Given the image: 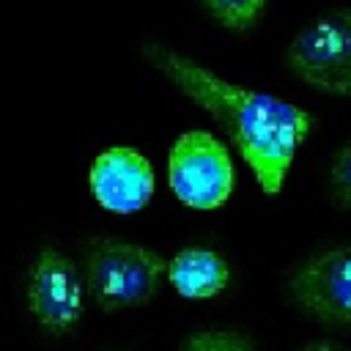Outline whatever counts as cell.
Wrapping results in <instances>:
<instances>
[{"label":"cell","instance_id":"1","mask_svg":"<svg viewBox=\"0 0 351 351\" xmlns=\"http://www.w3.org/2000/svg\"><path fill=\"white\" fill-rule=\"evenodd\" d=\"M145 55L170 82H176V88L203 104L228 129L261 189L277 195L313 118L302 107L271 93L233 85L167 47L151 44L145 47Z\"/></svg>","mask_w":351,"mask_h":351},{"label":"cell","instance_id":"2","mask_svg":"<svg viewBox=\"0 0 351 351\" xmlns=\"http://www.w3.org/2000/svg\"><path fill=\"white\" fill-rule=\"evenodd\" d=\"M167 261L154 250L118 239H99L88 250V291L101 310L145 304L156 296Z\"/></svg>","mask_w":351,"mask_h":351},{"label":"cell","instance_id":"3","mask_svg":"<svg viewBox=\"0 0 351 351\" xmlns=\"http://www.w3.org/2000/svg\"><path fill=\"white\" fill-rule=\"evenodd\" d=\"M288 69L326 93H351V11H329L302 27L285 55Z\"/></svg>","mask_w":351,"mask_h":351},{"label":"cell","instance_id":"4","mask_svg":"<svg viewBox=\"0 0 351 351\" xmlns=\"http://www.w3.org/2000/svg\"><path fill=\"white\" fill-rule=\"evenodd\" d=\"M167 181L176 197L192 208L222 206L233 189V162L211 132H184L167 159Z\"/></svg>","mask_w":351,"mask_h":351},{"label":"cell","instance_id":"5","mask_svg":"<svg viewBox=\"0 0 351 351\" xmlns=\"http://www.w3.org/2000/svg\"><path fill=\"white\" fill-rule=\"evenodd\" d=\"M82 304L85 285L71 258L55 247L41 250L27 277V307L36 321L49 332L63 335L82 318Z\"/></svg>","mask_w":351,"mask_h":351},{"label":"cell","instance_id":"6","mask_svg":"<svg viewBox=\"0 0 351 351\" xmlns=\"http://www.w3.org/2000/svg\"><path fill=\"white\" fill-rule=\"evenodd\" d=\"M293 296L315 318L351 324V244L302 263L293 274Z\"/></svg>","mask_w":351,"mask_h":351},{"label":"cell","instance_id":"7","mask_svg":"<svg viewBox=\"0 0 351 351\" xmlns=\"http://www.w3.org/2000/svg\"><path fill=\"white\" fill-rule=\"evenodd\" d=\"M88 184L101 208L112 214H132L151 200L154 170L140 151L129 145H112L93 159Z\"/></svg>","mask_w":351,"mask_h":351},{"label":"cell","instance_id":"8","mask_svg":"<svg viewBox=\"0 0 351 351\" xmlns=\"http://www.w3.org/2000/svg\"><path fill=\"white\" fill-rule=\"evenodd\" d=\"M170 285L186 299L217 296L228 285V263L222 255L206 247H186L173 261H167Z\"/></svg>","mask_w":351,"mask_h":351},{"label":"cell","instance_id":"9","mask_svg":"<svg viewBox=\"0 0 351 351\" xmlns=\"http://www.w3.org/2000/svg\"><path fill=\"white\" fill-rule=\"evenodd\" d=\"M181 351H252V340L230 329H203L189 335Z\"/></svg>","mask_w":351,"mask_h":351},{"label":"cell","instance_id":"10","mask_svg":"<svg viewBox=\"0 0 351 351\" xmlns=\"http://www.w3.org/2000/svg\"><path fill=\"white\" fill-rule=\"evenodd\" d=\"M208 5V11L228 27L233 30H244L250 25H255V19L261 16L266 0H203Z\"/></svg>","mask_w":351,"mask_h":351},{"label":"cell","instance_id":"11","mask_svg":"<svg viewBox=\"0 0 351 351\" xmlns=\"http://www.w3.org/2000/svg\"><path fill=\"white\" fill-rule=\"evenodd\" d=\"M332 192L335 200L346 208H351V143H346L332 165Z\"/></svg>","mask_w":351,"mask_h":351},{"label":"cell","instance_id":"12","mask_svg":"<svg viewBox=\"0 0 351 351\" xmlns=\"http://www.w3.org/2000/svg\"><path fill=\"white\" fill-rule=\"evenodd\" d=\"M307 351H340V348H329V346H313V348H307Z\"/></svg>","mask_w":351,"mask_h":351}]
</instances>
